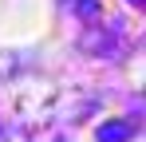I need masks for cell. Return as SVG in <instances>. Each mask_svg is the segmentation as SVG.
<instances>
[{
	"mask_svg": "<svg viewBox=\"0 0 146 142\" xmlns=\"http://www.w3.org/2000/svg\"><path fill=\"white\" fill-rule=\"evenodd\" d=\"M130 138V126L126 122H107V126H99V142H126Z\"/></svg>",
	"mask_w": 146,
	"mask_h": 142,
	"instance_id": "1",
	"label": "cell"
},
{
	"mask_svg": "<svg viewBox=\"0 0 146 142\" xmlns=\"http://www.w3.org/2000/svg\"><path fill=\"white\" fill-rule=\"evenodd\" d=\"M79 12H87V16H95V12H99V4H95V0H79Z\"/></svg>",
	"mask_w": 146,
	"mask_h": 142,
	"instance_id": "2",
	"label": "cell"
},
{
	"mask_svg": "<svg viewBox=\"0 0 146 142\" xmlns=\"http://www.w3.org/2000/svg\"><path fill=\"white\" fill-rule=\"evenodd\" d=\"M130 4H138V0H130Z\"/></svg>",
	"mask_w": 146,
	"mask_h": 142,
	"instance_id": "3",
	"label": "cell"
}]
</instances>
